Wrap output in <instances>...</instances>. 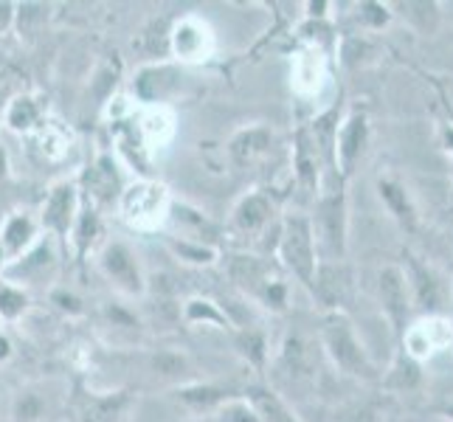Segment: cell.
Listing matches in <instances>:
<instances>
[{"label": "cell", "mask_w": 453, "mask_h": 422, "mask_svg": "<svg viewBox=\"0 0 453 422\" xmlns=\"http://www.w3.org/2000/svg\"><path fill=\"white\" fill-rule=\"evenodd\" d=\"M369 113L364 107H355L349 116H343L338 130H335V147H333V161H335V175L347 183L352 178V172L357 161L364 158V152L369 147Z\"/></svg>", "instance_id": "52a82bcc"}, {"label": "cell", "mask_w": 453, "mask_h": 422, "mask_svg": "<svg viewBox=\"0 0 453 422\" xmlns=\"http://www.w3.org/2000/svg\"><path fill=\"white\" fill-rule=\"evenodd\" d=\"M40 104L31 99V96H18V99H12L9 107H6V124L12 130H18V133H28V130H35L37 124H40Z\"/></svg>", "instance_id": "4316f807"}, {"label": "cell", "mask_w": 453, "mask_h": 422, "mask_svg": "<svg viewBox=\"0 0 453 422\" xmlns=\"http://www.w3.org/2000/svg\"><path fill=\"white\" fill-rule=\"evenodd\" d=\"M378 197L383 203V209L388 211V217L405 231V234H414L419 226V211H417V203L411 197V189L405 186L400 178L395 175H383L378 178Z\"/></svg>", "instance_id": "9a60e30c"}, {"label": "cell", "mask_w": 453, "mask_h": 422, "mask_svg": "<svg viewBox=\"0 0 453 422\" xmlns=\"http://www.w3.org/2000/svg\"><path fill=\"white\" fill-rule=\"evenodd\" d=\"M169 195L161 183L138 180L121 192L119 209L121 217L135 228H155L169 214Z\"/></svg>", "instance_id": "8992f818"}, {"label": "cell", "mask_w": 453, "mask_h": 422, "mask_svg": "<svg viewBox=\"0 0 453 422\" xmlns=\"http://www.w3.org/2000/svg\"><path fill=\"white\" fill-rule=\"evenodd\" d=\"M419 380H423V364L414 361L409 352L397 349L395 364H392V369H388L383 386L388 388V392H414V388L419 386Z\"/></svg>", "instance_id": "44dd1931"}, {"label": "cell", "mask_w": 453, "mask_h": 422, "mask_svg": "<svg viewBox=\"0 0 453 422\" xmlns=\"http://www.w3.org/2000/svg\"><path fill=\"white\" fill-rule=\"evenodd\" d=\"M211 28L195 14H186L169 31V54H175L180 62H203L211 57Z\"/></svg>", "instance_id": "4fadbf2b"}, {"label": "cell", "mask_w": 453, "mask_h": 422, "mask_svg": "<svg viewBox=\"0 0 453 422\" xmlns=\"http://www.w3.org/2000/svg\"><path fill=\"white\" fill-rule=\"evenodd\" d=\"M240 397L242 395H234L231 388H223V386H183V388H178V400L195 411H206V409H214V405L223 409L226 403L240 400Z\"/></svg>", "instance_id": "7402d4cb"}, {"label": "cell", "mask_w": 453, "mask_h": 422, "mask_svg": "<svg viewBox=\"0 0 453 422\" xmlns=\"http://www.w3.org/2000/svg\"><path fill=\"white\" fill-rule=\"evenodd\" d=\"M183 357H178V355H169V352H164V355H158L155 357V369H158L161 374H178V372H183Z\"/></svg>", "instance_id": "d6a6232c"}, {"label": "cell", "mask_w": 453, "mask_h": 422, "mask_svg": "<svg viewBox=\"0 0 453 422\" xmlns=\"http://www.w3.org/2000/svg\"><path fill=\"white\" fill-rule=\"evenodd\" d=\"M231 335H234V343H237L240 355L257 372H262L265 361H268V341H265V333L254 330V326H240V330H231Z\"/></svg>", "instance_id": "cb8c5ba5"}, {"label": "cell", "mask_w": 453, "mask_h": 422, "mask_svg": "<svg viewBox=\"0 0 453 422\" xmlns=\"http://www.w3.org/2000/svg\"><path fill=\"white\" fill-rule=\"evenodd\" d=\"M312 234H316V248L321 262H343L347 257V192H343V180L333 178L330 186H324L316 197V214L310 217Z\"/></svg>", "instance_id": "7a4b0ae2"}, {"label": "cell", "mask_w": 453, "mask_h": 422, "mask_svg": "<svg viewBox=\"0 0 453 422\" xmlns=\"http://www.w3.org/2000/svg\"><path fill=\"white\" fill-rule=\"evenodd\" d=\"M6 271V254H4V245H0V276Z\"/></svg>", "instance_id": "74e56055"}, {"label": "cell", "mask_w": 453, "mask_h": 422, "mask_svg": "<svg viewBox=\"0 0 453 422\" xmlns=\"http://www.w3.org/2000/svg\"><path fill=\"white\" fill-rule=\"evenodd\" d=\"M400 268L405 273V281H409L411 304L423 312V316H442L445 304L450 299L448 279L436 271L431 262H426L423 257H417L414 251H409V248L403 251Z\"/></svg>", "instance_id": "277c9868"}, {"label": "cell", "mask_w": 453, "mask_h": 422, "mask_svg": "<svg viewBox=\"0 0 453 422\" xmlns=\"http://www.w3.org/2000/svg\"><path fill=\"white\" fill-rule=\"evenodd\" d=\"M395 18L392 6L386 4H374V0H364V4H357V12H355V20L361 23V28H369V31H380L383 26H388Z\"/></svg>", "instance_id": "f1b7e54d"}, {"label": "cell", "mask_w": 453, "mask_h": 422, "mask_svg": "<svg viewBox=\"0 0 453 422\" xmlns=\"http://www.w3.org/2000/svg\"><path fill=\"white\" fill-rule=\"evenodd\" d=\"M9 355H12V343L6 335H0V361H6Z\"/></svg>", "instance_id": "e575fe53"}, {"label": "cell", "mask_w": 453, "mask_h": 422, "mask_svg": "<svg viewBox=\"0 0 453 422\" xmlns=\"http://www.w3.org/2000/svg\"><path fill=\"white\" fill-rule=\"evenodd\" d=\"M378 295H380V307H383V316L388 321L395 333V341L400 343V338L405 335L411 324V290H409V281H405V273L400 265H386L378 276Z\"/></svg>", "instance_id": "ba28073f"}, {"label": "cell", "mask_w": 453, "mask_h": 422, "mask_svg": "<svg viewBox=\"0 0 453 422\" xmlns=\"http://www.w3.org/2000/svg\"><path fill=\"white\" fill-rule=\"evenodd\" d=\"M242 397L257 411L259 422H299L290 405L268 386H248Z\"/></svg>", "instance_id": "ffe728a7"}, {"label": "cell", "mask_w": 453, "mask_h": 422, "mask_svg": "<svg viewBox=\"0 0 453 422\" xmlns=\"http://www.w3.org/2000/svg\"><path fill=\"white\" fill-rule=\"evenodd\" d=\"M90 197L96 203H111V200H119L121 197V183H119V172H116V164L113 158H102L96 161V166L90 169Z\"/></svg>", "instance_id": "603a6c76"}, {"label": "cell", "mask_w": 453, "mask_h": 422, "mask_svg": "<svg viewBox=\"0 0 453 422\" xmlns=\"http://www.w3.org/2000/svg\"><path fill=\"white\" fill-rule=\"evenodd\" d=\"M324 166H330L324 161V155L316 144V138H312L307 124H302L299 130L293 135V169H296V183H299V189L307 192L312 200L319 197L321 192V172ZM335 175V172H333Z\"/></svg>", "instance_id": "8fae6325"}, {"label": "cell", "mask_w": 453, "mask_h": 422, "mask_svg": "<svg viewBox=\"0 0 453 422\" xmlns=\"http://www.w3.org/2000/svg\"><path fill=\"white\" fill-rule=\"evenodd\" d=\"M321 347L341 374L355 380H378V369L357 338L349 312H326L321 321Z\"/></svg>", "instance_id": "6da1fadb"}, {"label": "cell", "mask_w": 453, "mask_h": 422, "mask_svg": "<svg viewBox=\"0 0 453 422\" xmlns=\"http://www.w3.org/2000/svg\"><path fill=\"white\" fill-rule=\"evenodd\" d=\"M127 392H116L107 397L82 395L76 400V422H116L121 411L127 409Z\"/></svg>", "instance_id": "d6986e66"}, {"label": "cell", "mask_w": 453, "mask_h": 422, "mask_svg": "<svg viewBox=\"0 0 453 422\" xmlns=\"http://www.w3.org/2000/svg\"><path fill=\"white\" fill-rule=\"evenodd\" d=\"M271 144H273V130L265 127V124H251V127L240 130L228 141V155L237 166H251L262 155H268Z\"/></svg>", "instance_id": "e0dca14e"}, {"label": "cell", "mask_w": 453, "mask_h": 422, "mask_svg": "<svg viewBox=\"0 0 453 422\" xmlns=\"http://www.w3.org/2000/svg\"><path fill=\"white\" fill-rule=\"evenodd\" d=\"M400 9H409V12H405V18H409V23L417 26L419 31H434L436 28V26L428 23V18L434 23L440 20V12H436L440 6H436V4H403Z\"/></svg>", "instance_id": "4dcf8cb0"}, {"label": "cell", "mask_w": 453, "mask_h": 422, "mask_svg": "<svg viewBox=\"0 0 453 422\" xmlns=\"http://www.w3.org/2000/svg\"><path fill=\"white\" fill-rule=\"evenodd\" d=\"M169 248L183 262H192V265H214L217 262V248L203 245V240H169Z\"/></svg>", "instance_id": "83f0119b"}, {"label": "cell", "mask_w": 453, "mask_h": 422, "mask_svg": "<svg viewBox=\"0 0 453 422\" xmlns=\"http://www.w3.org/2000/svg\"><path fill=\"white\" fill-rule=\"evenodd\" d=\"M14 14H18V6L9 4V0H4V4H0V31H6V28L14 26Z\"/></svg>", "instance_id": "836d02e7"}, {"label": "cell", "mask_w": 453, "mask_h": 422, "mask_svg": "<svg viewBox=\"0 0 453 422\" xmlns=\"http://www.w3.org/2000/svg\"><path fill=\"white\" fill-rule=\"evenodd\" d=\"M99 265L104 276L124 293H144V273L138 257L130 251V245L124 242H107L99 257Z\"/></svg>", "instance_id": "5bb4252c"}, {"label": "cell", "mask_w": 453, "mask_h": 422, "mask_svg": "<svg viewBox=\"0 0 453 422\" xmlns=\"http://www.w3.org/2000/svg\"><path fill=\"white\" fill-rule=\"evenodd\" d=\"M80 189H76L73 180H59L54 189L49 192L40 211V226L54 234L59 242L71 240V231L76 226V217H80Z\"/></svg>", "instance_id": "9c48e42d"}, {"label": "cell", "mask_w": 453, "mask_h": 422, "mask_svg": "<svg viewBox=\"0 0 453 422\" xmlns=\"http://www.w3.org/2000/svg\"><path fill=\"white\" fill-rule=\"evenodd\" d=\"M0 245L6 259H20L37 245V220H31L28 214H12L0 231Z\"/></svg>", "instance_id": "ac0fdd59"}, {"label": "cell", "mask_w": 453, "mask_h": 422, "mask_svg": "<svg viewBox=\"0 0 453 422\" xmlns=\"http://www.w3.org/2000/svg\"><path fill=\"white\" fill-rule=\"evenodd\" d=\"M310 293L326 307V312H347L352 302V271L343 262H319Z\"/></svg>", "instance_id": "7c38bea8"}, {"label": "cell", "mask_w": 453, "mask_h": 422, "mask_svg": "<svg viewBox=\"0 0 453 422\" xmlns=\"http://www.w3.org/2000/svg\"><path fill=\"white\" fill-rule=\"evenodd\" d=\"M453 343V324L445 316H423L419 321L409 324V330L400 338L397 349L409 352L414 361L423 364L426 357L448 349Z\"/></svg>", "instance_id": "30bf717a"}, {"label": "cell", "mask_w": 453, "mask_h": 422, "mask_svg": "<svg viewBox=\"0 0 453 422\" xmlns=\"http://www.w3.org/2000/svg\"><path fill=\"white\" fill-rule=\"evenodd\" d=\"M279 259H282V265L296 276L299 285L312 290V279H316L321 259H319L312 223L304 211L285 214L282 226H279Z\"/></svg>", "instance_id": "3957f363"}, {"label": "cell", "mask_w": 453, "mask_h": 422, "mask_svg": "<svg viewBox=\"0 0 453 422\" xmlns=\"http://www.w3.org/2000/svg\"><path fill=\"white\" fill-rule=\"evenodd\" d=\"M9 175V161H6V150L4 144H0V178H6Z\"/></svg>", "instance_id": "d590c367"}, {"label": "cell", "mask_w": 453, "mask_h": 422, "mask_svg": "<svg viewBox=\"0 0 453 422\" xmlns=\"http://www.w3.org/2000/svg\"><path fill=\"white\" fill-rule=\"evenodd\" d=\"M220 419L223 422H259L257 411L245 403V397L226 403L223 409H220Z\"/></svg>", "instance_id": "1f68e13d"}, {"label": "cell", "mask_w": 453, "mask_h": 422, "mask_svg": "<svg viewBox=\"0 0 453 422\" xmlns=\"http://www.w3.org/2000/svg\"><path fill=\"white\" fill-rule=\"evenodd\" d=\"M228 273L234 285L245 290L254 302L265 304L273 312H282L288 304V288L282 279L271 276V265L262 262L259 257H234L228 265Z\"/></svg>", "instance_id": "5b68a950"}, {"label": "cell", "mask_w": 453, "mask_h": 422, "mask_svg": "<svg viewBox=\"0 0 453 422\" xmlns=\"http://www.w3.org/2000/svg\"><path fill=\"white\" fill-rule=\"evenodd\" d=\"M436 414H440V417H445L448 422H453V400H450V403H445L442 409H436Z\"/></svg>", "instance_id": "8d00e7d4"}, {"label": "cell", "mask_w": 453, "mask_h": 422, "mask_svg": "<svg viewBox=\"0 0 453 422\" xmlns=\"http://www.w3.org/2000/svg\"><path fill=\"white\" fill-rule=\"evenodd\" d=\"M26 307H28V295L20 288L0 285V318H6V321L20 318Z\"/></svg>", "instance_id": "f546056e"}, {"label": "cell", "mask_w": 453, "mask_h": 422, "mask_svg": "<svg viewBox=\"0 0 453 422\" xmlns=\"http://www.w3.org/2000/svg\"><path fill=\"white\" fill-rule=\"evenodd\" d=\"M273 217V197L265 192H251L245 195L231 211V228L245 237H257L265 228H268Z\"/></svg>", "instance_id": "2e32d148"}, {"label": "cell", "mask_w": 453, "mask_h": 422, "mask_svg": "<svg viewBox=\"0 0 453 422\" xmlns=\"http://www.w3.org/2000/svg\"><path fill=\"white\" fill-rule=\"evenodd\" d=\"M96 234H99V214L85 200V203H80V217H76V226L71 231V242L76 248V259L80 262H85V254L93 245V240H96Z\"/></svg>", "instance_id": "d4e9b609"}, {"label": "cell", "mask_w": 453, "mask_h": 422, "mask_svg": "<svg viewBox=\"0 0 453 422\" xmlns=\"http://www.w3.org/2000/svg\"><path fill=\"white\" fill-rule=\"evenodd\" d=\"M183 318L186 324H214V326H220V330H234L228 316H226V310H220V304H214L209 299H200V295H195V299L186 302L183 307Z\"/></svg>", "instance_id": "484cf974"}]
</instances>
